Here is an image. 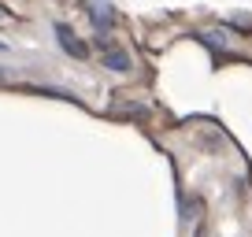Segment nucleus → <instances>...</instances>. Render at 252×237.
Returning <instances> with one entry per match:
<instances>
[{"label": "nucleus", "instance_id": "nucleus-3", "mask_svg": "<svg viewBox=\"0 0 252 237\" xmlns=\"http://www.w3.org/2000/svg\"><path fill=\"white\" fill-rule=\"evenodd\" d=\"M104 67H108V71H115V74H126V71H130V56L111 48V52L104 56Z\"/></svg>", "mask_w": 252, "mask_h": 237}, {"label": "nucleus", "instance_id": "nucleus-2", "mask_svg": "<svg viewBox=\"0 0 252 237\" xmlns=\"http://www.w3.org/2000/svg\"><path fill=\"white\" fill-rule=\"evenodd\" d=\"M56 41L63 45V52H71V56H78V59H86L89 56V48L82 45L78 37H74V30L71 26H63V23H56Z\"/></svg>", "mask_w": 252, "mask_h": 237}, {"label": "nucleus", "instance_id": "nucleus-1", "mask_svg": "<svg viewBox=\"0 0 252 237\" xmlns=\"http://www.w3.org/2000/svg\"><path fill=\"white\" fill-rule=\"evenodd\" d=\"M86 11H89V19H93V26L100 33H108L115 26V8H111L108 0H86Z\"/></svg>", "mask_w": 252, "mask_h": 237}, {"label": "nucleus", "instance_id": "nucleus-5", "mask_svg": "<svg viewBox=\"0 0 252 237\" xmlns=\"http://www.w3.org/2000/svg\"><path fill=\"white\" fill-rule=\"evenodd\" d=\"M0 19H4V8H0Z\"/></svg>", "mask_w": 252, "mask_h": 237}, {"label": "nucleus", "instance_id": "nucleus-4", "mask_svg": "<svg viewBox=\"0 0 252 237\" xmlns=\"http://www.w3.org/2000/svg\"><path fill=\"white\" fill-rule=\"evenodd\" d=\"M200 41H204V45H212V48H226V45H230V37H226L222 30H204V33H200Z\"/></svg>", "mask_w": 252, "mask_h": 237}]
</instances>
